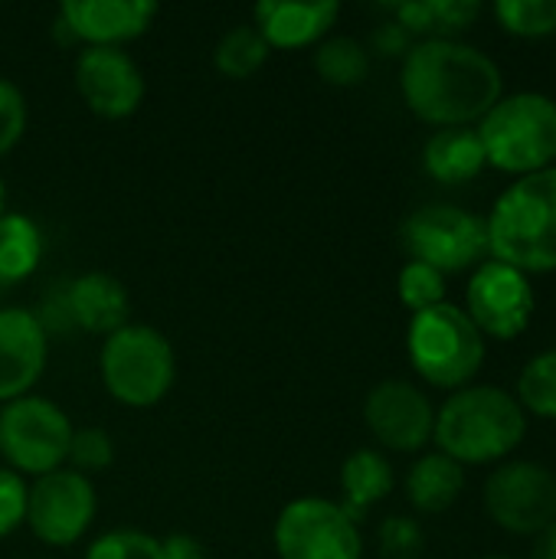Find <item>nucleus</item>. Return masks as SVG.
Instances as JSON below:
<instances>
[{
  "mask_svg": "<svg viewBox=\"0 0 556 559\" xmlns=\"http://www.w3.org/2000/svg\"><path fill=\"white\" fill-rule=\"evenodd\" d=\"M95 511L98 498L92 478L62 465L43 478H33L26 498V527L39 544L62 550L85 537L95 521Z\"/></svg>",
  "mask_w": 556,
  "mask_h": 559,
  "instance_id": "9b49d317",
  "label": "nucleus"
},
{
  "mask_svg": "<svg viewBox=\"0 0 556 559\" xmlns=\"http://www.w3.org/2000/svg\"><path fill=\"white\" fill-rule=\"evenodd\" d=\"M26 131V98L23 92L0 75V157L10 154Z\"/></svg>",
  "mask_w": 556,
  "mask_h": 559,
  "instance_id": "473e14b6",
  "label": "nucleus"
},
{
  "mask_svg": "<svg viewBox=\"0 0 556 559\" xmlns=\"http://www.w3.org/2000/svg\"><path fill=\"white\" fill-rule=\"evenodd\" d=\"M377 544L383 559H419L426 547V534L413 518H387L377 534Z\"/></svg>",
  "mask_w": 556,
  "mask_h": 559,
  "instance_id": "7c9ffc66",
  "label": "nucleus"
},
{
  "mask_svg": "<svg viewBox=\"0 0 556 559\" xmlns=\"http://www.w3.org/2000/svg\"><path fill=\"white\" fill-rule=\"evenodd\" d=\"M482 504L505 534L537 537L556 521V472L531 459H508L488 475Z\"/></svg>",
  "mask_w": 556,
  "mask_h": 559,
  "instance_id": "1a4fd4ad",
  "label": "nucleus"
},
{
  "mask_svg": "<svg viewBox=\"0 0 556 559\" xmlns=\"http://www.w3.org/2000/svg\"><path fill=\"white\" fill-rule=\"evenodd\" d=\"M157 10L154 0H66L59 7V23L85 46L121 49L151 29Z\"/></svg>",
  "mask_w": 556,
  "mask_h": 559,
  "instance_id": "dca6fc26",
  "label": "nucleus"
},
{
  "mask_svg": "<svg viewBox=\"0 0 556 559\" xmlns=\"http://www.w3.org/2000/svg\"><path fill=\"white\" fill-rule=\"evenodd\" d=\"M472 324L488 341H514L521 337L537 311L534 285L524 272L501 265L495 259H485L472 275L465 288V308Z\"/></svg>",
  "mask_w": 556,
  "mask_h": 559,
  "instance_id": "f8f14e48",
  "label": "nucleus"
},
{
  "mask_svg": "<svg viewBox=\"0 0 556 559\" xmlns=\"http://www.w3.org/2000/svg\"><path fill=\"white\" fill-rule=\"evenodd\" d=\"M62 308L66 318L88 331V334H115L118 328L128 324L131 314V298L128 288L108 275V272H85L79 278H72L62 292Z\"/></svg>",
  "mask_w": 556,
  "mask_h": 559,
  "instance_id": "a211bd4d",
  "label": "nucleus"
},
{
  "mask_svg": "<svg viewBox=\"0 0 556 559\" xmlns=\"http://www.w3.org/2000/svg\"><path fill=\"white\" fill-rule=\"evenodd\" d=\"M341 16L338 0H262L252 10V26L269 43V49H308L328 39L331 26Z\"/></svg>",
  "mask_w": 556,
  "mask_h": 559,
  "instance_id": "f3484780",
  "label": "nucleus"
},
{
  "mask_svg": "<svg viewBox=\"0 0 556 559\" xmlns=\"http://www.w3.org/2000/svg\"><path fill=\"white\" fill-rule=\"evenodd\" d=\"M410 46H413V36H410L397 20L383 23V26L374 33V49L383 52V56H406Z\"/></svg>",
  "mask_w": 556,
  "mask_h": 559,
  "instance_id": "72a5a7b5",
  "label": "nucleus"
},
{
  "mask_svg": "<svg viewBox=\"0 0 556 559\" xmlns=\"http://www.w3.org/2000/svg\"><path fill=\"white\" fill-rule=\"evenodd\" d=\"M43 262V233L23 213H0V285L29 278Z\"/></svg>",
  "mask_w": 556,
  "mask_h": 559,
  "instance_id": "5701e85b",
  "label": "nucleus"
},
{
  "mask_svg": "<svg viewBox=\"0 0 556 559\" xmlns=\"http://www.w3.org/2000/svg\"><path fill=\"white\" fill-rule=\"evenodd\" d=\"M403 246L413 262L433 265L442 275L475 272L488 259L485 216L456 203H426L406 216Z\"/></svg>",
  "mask_w": 556,
  "mask_h": 559,
  "instance_id": "0eeeda50",
  "label": "nucleus"
},
{
  "mask_svg": "<svg viewBox=\"0 0 556 559\" xmlns=\"http://www.w3.org/2000/svg\"><path fill=\"white\" fill-rule=\"evenodd\" d=\"M364 423L387 452L416 455L433 442L436 406L416 383L383 380L364 400Z\"/></svg>",
  "mask_w": 556,
  "mask_h": 559,
  "instance_id": "ddd939ff",
  "label": "nucleus"
},
{
  "mask_svg": "<svg viewBox=\"0 0 556 559\" xmlns=\"http://www.w3.org/2000/svg\"><path fill=\"white\" fill-rule=\"evenodd\" d=\"M528 436V413L511 390L495 383H472L449 393L436 409L433 442L462 468L508 462Z\"/></svg>",
  "mask_w": 556,
  "mask_h": 559,
  "instance_id": "f03ea898",
  "label": "nucleus"
},
{
  "mask_svg": "<svg viewBox=\"0 0 556 559\" xmlns=\"http://www.w3.org/2000/svg\"><path fill=\"white\" fill-rule=\"evenodd\" d=\"M393 20L419 39H459L478 23L485 7L478 0H406L390 7Z\"/></svg>",
  "mask_w": 556,
  "mask_h": 559,
  "instance_id": "aec40b11",
  "label": "nucleus"
},
{
  "mask_svg": "<svg viewBox=\"0 0 556 559\" xmlns=\"http://www.w3.org/2000/svg\"><path fill=\"white\" fill-rule=\"evenodd\" d=\"M49 360L46 324L29 308H0V406L29 396Z\"/></svg>",
  "mask_w": 556,
  "mask_h": 559,
  "instance_id": "2eb2a0df",
  "label": "nucleus"
},
{
  "mask_svg": "<svg viewBox=\"0 0 556 559\" xmlns=\"http://www.w3.org/2000/svg\"><path fill=\"white\" fill-rule=\"evenodd\" d=\"M98 373L115 403L147 409L170 393L177 380V357L170 341L157 328L125 324L105 337L98 354Z\"/></svg>",
  "mask_w": 556,
  "mask_h": 559,
  "instance_id": "423d86ee",
  "label": "nucleus"
},
{
  "mask_svg": "<svg viewBox=\"0 0 556 559\" xmlns=\"http://www.w3.org/2000/svg\"><path fill=\"white\" fill-rule=\"evenodd\" d=\"M400 92L433 128H475L505 95V75L465 39H416L400 66Z\"/></svg>",
  "mask_w": 556,
  "mask_h": 559,
  "instance_id": "f257e3e1",
  "label": "nucleus"
},
{
  "mask_svg": "<svg viewBox=\"0 0 556 559\" xmlns=\"http://www.w3.org/2000/svg\"><path fill=\"white\" fill-rule=\"evenodd\" d=\"M397 295L406 311L419 314L446 301V275L423 262H406L397 275Z\"/></svg>",
  "mask_w": 556,
  "mask_h": 559,
  "instance_id": "cd10ccee",
  "label": "nucleus"
},
{
  "mask_svg": "<svg viewBox=\"0 0 556 559\" xmlns=\"http://www.w3.org/2000/svg\"><path fill=\"white\" fill-rule=\"evenodd\" d=\"M85 559H161V540L141 531H108L92 540Z\"/></svg>",
  "mask_w": 556,
  "mask_h": 559,
  "instance_id": "c756f323",
  "label": "nucleus"
},
{
  "mask_svg": "<svg viewBox=\"0 0 556 559\" xmlns=\"http://www.w3.org/2000/svg\"><path fill=\"white\" fill-rule=\"evenodd\" d=\"M269 43L259 36V29L249 23V26H233L220 43H216V52H213V62L216 69L226 75V79H249L256 75L265 59H269Z\"/></svg>",
  "mask_w": 556,
  "mask_h": 559,
  "instance_id": "a878e982",
  "label": "nucleus"
},
{
  "mask_svg": "<svg viewBox=\"0 0 556 559\" xmlns=\"http://www.w3.org/2000/svg\"><path fill=\"white\" fill-rule=\"evenodd\" d=\"M272 540L279 559H364L357 521L328 498H298L285 504Z\"/></svg>",
  "mask_w": 556,
  "mask_h": 559,
  "instance_id": "9d476101",
  "label": "nucleus"
},
{
  "mask_svg": "<svg viewBox=\"0 0 556 559\" xmlns=\"http://www.w3.org/2000/svg\"><path fill=\"white\" fill-rule=\"evenodd\" d=\"M531 559H556V521L547 531H541V534L534 537Z\"/></svg>",
  "mask_w": 556,
  "mask_h": 559,
  "instance_id": "c9c22d12",
  "label": "nucleus"
},
{
  "mask_svg": "<svg viewBox=\"0 0 556 559\" xmlns=\"http://www.w3.org/2000/svg\"><path fill=\"white\" fill-rule=\"evenodd\" d=\"M72 79L88 111L108 121L134 115L144 102V72L125 49L85 46L75 56Z\"/></svg>",
  "mask_w": 556,
  "mask_h": 559,
  "instance_id": "4468645a",
  "label": "nucleus"
},
{
  "mask_svg": "<svg viewBox=\"0 0 556 559\" xmlns=\"http://www.w3.org/2000/svg\"><path fill=\"white\" fill-rule=\"evenodd\" d=\"M465 491V468L442 452H426L406 472V501L419 514L449 511Z\"/></svg>",
  "mask_w": 556,
  "mask_h": 559,
  "instance_id": "412c9836",
  "label": "nucleus"
},
{
  "mask_svg": "<svg viewBox=\"0 0 556 559\" xmlns=\"http://www.w3.org/2000/svg\"><path fill=\"white\" fill-rule=\"evenodd\" d=\"M26 498H29L26 478L0 465V540L26 524Z\"/></svg>",
  "mask_w": 556,
  "mask_h": 559,
  "instance_id": "2f4dec72",
  "label": "nucleus"
},
{
  "mask_svg": "<svg viewBox=\"0 0 556 559\" xmlns=\"http://www.w3.org/2000/svg\"><path fill=\"white\" fill-rule=\"evenodd\" d=\"M488 167L475 128H439L423 147V170L446 187L469 183Z\"/></svg>",
  "mask_w": 556,
  "mask_h": 559,
  "instance_id": "6ab92c4d",
  "label": "nucleus"
},
{
  "mask_svg": "<svg viewBox=\"0 0 556 559\" xmlns=\"http://www.w3.org/2000/svg\"><path fill=\"white\" fill-rule=\"evenodd\" d=\"M69 468L79 475H92V472H105L115 462V442L105 429L98 426H85V429H72V442H69V455H66Z\"/></svg>",
  "mask_w": 556,
  "mask_h": 559,
  "instance_id": "c85d7f7f",
  "label": "nucleus"
},
{
  "mask_svg": "<svg viewBox=\"0 0 556 559\" xmlns=\"http://www.w3.org/2000/svg\"><path fill=\"white\" fill-rule=\"evenodd\" d=\"M482 559H511V557H482Z\"/></svg>",
  "mask_w": 556,
  "mask_h": 559,
  "instance_id": "4c0bfd02",
  "label": "nucleus"
},
{
  "mask_svg": "<svg viewBox=\"0 0 556 559\" xmlns=\"http://www.w3.org/2000/svg\"><path fill=\"white\" fill-rule=\"evenodd\" d=\"M72 442L69 416L43 396H20L0 406V459L20 478H43L66 465Z\"/></svg>",
  "mask_w": 556,
  "mask_h": 559,
  "instance_id": "6e6552de",
  "label": "nucleus"
},
{
  "mask_svg": "<svg viewBox=\"0 0 556 559\" xmlns=\"http://www.w3.org/2000/svg\"><path fill=\"white\" fill-rule=\"evenodd\" d=\"M514 400L528 416L537 419H556V347H547L534 354L521 373H518V390Z\"/></svg>",
  "mask_w": 556,
  "mask_h": 559,
  "instance_id": "393cba45",
  "label": "nucleus"
},
{
  "mask_svg": "<svg viewBox=\"0 0 556 559\" xmlns=\"http://www.w3.org/2000/svg\"><path fill=\"white\" fill-rule=\"evenodd\" d=\"M3 203H7V190H3V180H0V213H3Z\"/></svg>",
  "mask_w": 556,
  "mask_h": 559,
  "instance_id": "e433bc0d",
  "label": "nucleus"
},
{
  "mask_svg": "<svg viewBox=\"0 0 556 559\" xmlns=\"http://www.w3.org/2000/svg\"><path fill=\"white\" fill-rule=\"evenodd\" d=\"M311 66L321 82L334 88H354L370 75V49L354 36H328L315 46Z\"/></svg>",
  "mask_w": 556,
  "mask_h": 559,
  "instance_id": "b1692460",
  "label": "nucleus"
},
{
  "mask_svg": "<svg viewBox=\"0 0 556 559\" xmlns=\"http://www.w3.org/2000/svg\"><path fill=\"white\" fill-rule=\"evenodd\" d=\"M485 354L488 341L472 324V318L452 301H442L410 318L406 357L416 377L433 390L456 393L472 386V380L485 367Z\"/></svg>",
  "mask_w": 556,
  "mask_h": 559,
  "instance_id": "39448f33",
  "label": "nucleus"
},
{
  "mask_svg": "<svg viewBox=\"0 0 556 559\" xmlns=\"http://www.w3.org/2000/svg\"><path fill=\"white\" fill-rule=\"evenodd\" d=\"M475 131L488 167L514 180L556 167V98L544 92L501 95Z\"/></svg>",
  "mask_w": 556,
  "mask_h": 559,
  "instance_id": "20e7f679",
  "label": "nucleus"
},
{
  "mask_svg": "<svg viewBox=\"0 0 556 559\" xmlns=\"http://www.w3.org/2000/svg\"><path fill=\"white\" fill-rule=\"evenodd\" d=\"M492 16L518 39H544L556 33V0H498Z\"/></svg>",
  "mask_w": 556,
  "mask_h": 559,
  "instance_id": "bb28decb",
  "label": "nucleus"
},
{
  "mask_svg": "<svg viewBox=\"0 0 556 559\" xmlns=\"http://www.w3.org/2000/svg\"><path fill=\"white\" fill-rule=\"evenodd\" d=\"M397 485L393 465L377 449H357L341 465V491H344V511L360 521L370 508H377L383 498H390Z\"/></svg>",
  "mask_w": 556,
  "mask_h": 559,
  "instance_id": "4be33fe9",
  "label": "nucleus"
},
{
  "mask_svg": "<svg viewBox=\"0 0 556 559\" xmlns=\"http://www.w3.org/2000/svg\"><path fill=\"white\" fill-rule=\"evenodd\" d=\"M488 259L531 275L556 272V167L518 177L485 216Z\"/></svg>",
  "mask_w": 556,
  "mask_h": 559,
  "instance_id": "7ed1b4c3",
  "label": "nucleus"
},
{
  "mask_svg": "<svg viewBox=\"0 0 556 559\" xmlns=\"http://www.w3.org/2000/svg\"><path fill=\"white\" fill-rule=\"evenodd\" d=\"M161 559H206L203 544L190 534H174L161 540Z\"/></svg>",
  "mask_w": 556,
  "mask_h": 559,
  "instance_id": "f704fd0d",
  "label": "nucleus"
}]
</instances>
